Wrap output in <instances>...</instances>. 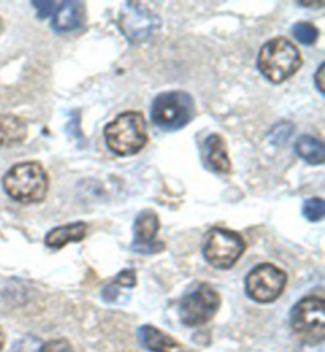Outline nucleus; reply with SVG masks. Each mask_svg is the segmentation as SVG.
I'll return each mask as SVG.
<instances>
[{"label":"nucleus","instance_id":"f257e3e1","mask_svg":"<svg viewBox=\"0 0 325 352\" xmlns=\"http://www.w3.org/2000/svg\"><path fill=\"white\" fill-rule=\"evenodd\" d=\"M3 189L14 201L23 205L41 204L49 189V178L41 164L23 162L13 165L3 176Z\"/></svg>","mask_w":325,"mask_h":352},{"label":"nucleus","instance_id":"f03ea898","mask_svg":"<svg viewBox=\"0 0 325 352\" xmlns=\"http://www.w3.org/2000/svg\"><path fill=\"white\" fill-rule=\"evenodd\" d=\"M107 146L116 156H133L148 143L146 119L140 111H127L105 127Z\"/></svg>","mask_w":325,"mask_h":352},{"label":"nucleus","instance_id":"7ed1b4c3","mask_svg":"<svg viewBox=\"0 0 325 352\" xmlns=\"http://www.w3.org/2000/svg\"><path fill=\"white\" fill-rule=\"evenodd\" d=\"M257 65L268 81L281 85L297 74L302 67V56L292 41L273 38L262 46Z\"/></svg>","mask_w":325,"mask_h":352},{"label":"nucleus","instance_id":"20e7f679","mask_svg":"<svg viewBox=\"0 0 325 352\" xmlns=\"http://www.w3.org/2000/svg\"><path fill=\"white\" fill-rule=\"evenodd\" d=\"M195 115L194 98L188 92L170 91L162 92L154 98L151 107V119L164 131H179L188 126Z\"/></svg>","mask_w":325,"mask_h":352},{"label":"nucleus","instance_id":"39448f33","mask_svg":"<svg viewBox=\"0 0 325 352\" xmlns=\"http://www.w3.org/2000/svg\"><path fill=\"white\" fill-rule=\"evenodd\" d=\"M291 325L306 344H321L325 336V302L322 297H306L291 311Z\"/></svg>","mask_w":325,"mask_h":352},{"label":"nucleus","instance_id":"423d86ee","mask_svg":"<svg viewBox=\"0 0 325 352\" xmlns=\"http://www.w3.org/2000/svg\"><path fill=\"white\" fill-rule=\"evenodd\" d=\"M246 250L243 236L229 229H211L205 236L203 256L206 262L219 268V270H229L238 262Z\"/></svg>","mask_w":325,"mask_h":352},{"label":"nucleus","instance_id":"0eeeda50","mask_svg":"<svg viewBox=\"0 0 325 352\" xmlns=\"http://www.w3.org/2000/svg\"><path fill=\"white\" fill-rule=\"evenodd\" d=\"M221 308V295L210 284L202 283L190 289L179 303V319L186 327H199L210 322Z\"/></svg>","mask_w":325,"mask_h":352},{"label":"nucleus","instance_id":"6e6552de","mask_svg":"<svg viewBox=\"0 0 325 352\" xmlns=\"http://www.w3.org/2000/svg\"><path fill=\"white\" fill-rule=\"evenodd\" d=\"M287 284V274L280 267L262 263L246 276V294L257 303H271L281 297Z\"/></svg>","mask_w":325,"mask_h":352},{"label":"nucleus","instance_id":"1a4fd4ad","mask_svg":"<svg viewBox=\"0 0 325 352\" xmlns=\"http://www.w3.org/2000/svg\"><path fill=\"white\" fill-rule=\"evenodd\" d=\"M159 227H161L159 216L153 210H144L137 216L135 226H133V234H135L133 248H135V251L143 252V250H146V248L148 250L159 251L161 245L154 241L156 240Z\"/></svg>","mask_w":325,"mask_h":352},{"label":"nucleus","instance_id":"9d476101","mask_svg":"<svg viewBox=\"0 0 325 352\" xmlns=\"http://www.w3.org/2000/svg\"><path fill=\"white\" fill-rule=\"evenodd\" d=\"M202 156L205 160V165L210 170H213V172L219 175L230 173L232 164L229 153H227L224 138L218 135V133H213V135H210L205 140Z\"/></svg>","mask_w":325,"mask_h":352},{"label":"nucleus","instance_id":"9b49d317","mask_svg":"<svg viewBox=\"0 0 325 352\" xmlns=\"http://www.w3.org/2000/svg\"><path fill=\"white\" fill-rule=\"evenodd\" d=\"M138 338L142 344L151 352H186L188 349L172 336L162 330L154 327V325H143L138 330Z\"/></svg>","mask_w":325,"mask_h":352},{"label":"nucleus","instance_id":"f8f14e48","mask_svg":"<svg viewBox=\"0 0 325 352\" xmlns=\"http://www.w3.org/2000/svg\"><path fill=\"white\" fill-rule=\"evenodd\" d=\"M27 138V126L14 115H0V148H14Z\"/></svg>","mask_w":325,"mask_h":352},{"label":"nucleus","instance_id":"ddd939ff","mask_svg":"<svg viewBox=\"0 0 325 352\" xmlns=\"http://www.w3.org/2000/svg\"><path fill=\"white\" fill-rule=\"evenodd\" d=\"M87 226L85 222H74V224H65L56 227L45 236V245L51 250H62L69 243H78L86 236Z\"/></svg>","mask_w":325,"mask_h":352},{"label":"nucleus","instance_id":"4468645a","mask_svg":"<svg viewBox=\"0 0 325 352\" xmlns=\"http://www.w3.org/2000/svg\"><path fill=\"white\" fill-rule=\"evenodd\" d=\"M85 21V10L81 2H64L56 10L53 28L58 32H70L78 29Z\"/></svg>","mask_w":325,"mask_h":352},{"label":"nucleus","instance_id":"2eb2a0df","mask_svg":"<svg viewBox=\"0 0 325 352\" xmlns=\"http://www.w3.org/2000/svg\"><path fill=\"white\" fill-rule=\"evenodd\" d=\"M295 151L305 162L322 165L325 160V146L321 140L313 135H303L297 140Z\"/></svg>","mask_w":325,"mask_h":352},{"label":"nucleus","instance_id":"dca6fc26","mask_svg":"<svg viewBox=\"0 0 325 352\" xmlns=\"http://www.w3.org/2000/svg\"><path fill=\"white\" fill-rule=\"evenodd\" d=\"M292 34L297 41H300L303 45H313L316 43L319 37V30L314 24L311 23H297L293 24Z\"/></svg>","mask_w":325,"mask_h":352},{"label":"nucleus","instance_id":"f3484780","mask_svg":"<svg viewBox=\"0 0 325 352\" xmlns=\"http://www.w3.org/2000/svg\"><path fill=\"white\" fill-rule=\"evenodd\" d=\"M303 216H305L309 222H319L324 219L325 204L321 197H314V199H309L303 204Z\"/></svg>","mask_w":325,"mask_h":352},{"label":"nucleus","instance_id":"a211bd4d","mask_svg":"<svg viewBox=\"0 0 325 352\" xmlns=\"http://www.w3.org/2000/svg\"><path fill=\"white\" fill-rule=\"evenodd\" d=\"M40 352H74V348L65 338H58L41 346Z\"/></svg>","mask_w":325,"mask_h":352},{"label":"nucleus","instance_id":"6ab92c4d","mask_svg":"<svg viewBox=\"0 0 325 352\" xmlns=\"http://www.w3.org/2000/svg\"><path fill=\"white\" fill-rule=\"evenodd\" d=\"M137 284V278H135V272L132 270H124L120 274H117L116 281H115V286H122V287H127L131 289Z\"/></svg>","mask_w":325,"mask_h":352},{"label":"nucleus","instance_id":"aec40b11","mask_svg":"<svg viewBox=\"0 0 325 352\" xmlns=\"http://www.w3.org/2000/svg\"><path fill=\"white\" fill-rule=\"evenodd\" d=\"M32 5L35 8H37V12H38V18H46V16H49L51 13H53V7H56V3L54 2H32Z\"/></svg>","mask_w":325,"mask_h":352},{"label":"nucleus","instance_id":"412c9836","mask_svg":"<svg viewBox=\"0 0 325 352\" xmlns=\"http://www.w3.org/2000/svg\"><path fill=\"white\" fill-rule=\"evenodd\" d=\"M324 70H325V64L319 65V69L316 72V75H314V81H316V86L321 94H325V89H324Z\"/></svg>","mask_w":325,"mask_h":352},{"label":"nucleus","instance_id":"4be33fe9","mask_svg":"<svg viewBox=\"0 0 325 352\" xmlns=\"http://www.w3.org/2000/svg\"><path fill=\"white\" fill-rule=\"evenodd\" d=\"M300 5H303V7H324V2H314V3H311V2H300Z\"/></svg>","mask_w":325,"mask_h":352},{"label":"nucleus","instance_id":"5701e85b","mask_svg":"<svg viewBox=\"0 0 325 352\" xmlns=\"http://www.w3.org/2000/svg\"><path fill=\"white\" fill-rule=\"evenodd\" d=\"M3 344H5V336H3L2 330H0V351L3 349Z\"/></svg>","mask_w":325,"mask_h":352}]
</instances>
